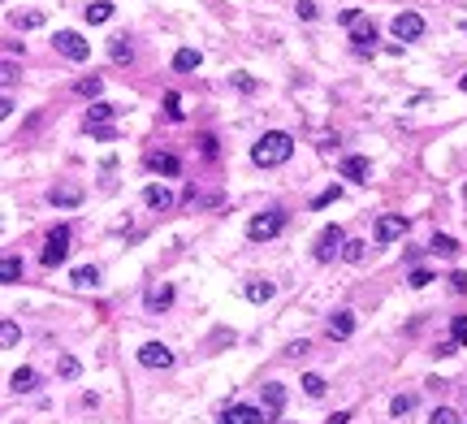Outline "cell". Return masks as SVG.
<instances>
[{
    "label": "cell",
    "mask_w": 467,
    "mask_h": 424,
    "mask_svg": "<svg viewBox=\"0 0 467 424\" xmlns=\"http://www.w3.org/2000/svg\"><path fill=\"white\" fill-rule=\"evenodd\" d=\"M272 290H277L272 282H247V299H251V303H268Z\"/></svg>",
    "instance_id": "25"
},
{
    "label": "cell",
    "mask_w": 467,
    "mask_h": 424,
    "mask_svg": "<svg viewBox=\"0 0 467 424\" xmlns=\"http://www.w3.org/2000/svg\"><path fill=\"white\" fill-rule=\"evenodd\" d=\"M355 334V312H333V320H329V338H350Z\"/></svg>",
    "instance_id": "15"
},
{
    "label": "cell",
    "mask_w": 467,
    "mask_h": 424,
    "mask_svg": "<svg viewBox=\"0 0 467 424\" xmlns=\"http://www.w3.org/2000/svg\"><path fill=\"white\" fill-rule=\"evenodd\" d=\"M108 57L117 61V65H130V61H135V48H130V39H126V35H121V39H112V44H108Z\"/></svg>",
    "instance_id": "21"
},
{
    "label": "cell",
    "mask_w": 467,
    "mask_h": 424,
    "mask_svg": "<svg viewBox=\"0 0 467 424\" xmlns=\"http://www.w3.org/2000/svg\"><path fill=\"white\" fill-rule=\"evenodd\" d=\"M87 130H91V139H100V143L117 139V130H112V126H87Z\"/></svg>",
    "instance_id": "38"
},
{
    "label": "cell",
    "mask_w": 467,
    "mask_h": 424,
    "mask_svg": "<svg viewBox=\"0 0 467 424\" xmlns=\"http://www.w3.org/2000/svg\"><path fill=\"white\" fill-rule=\"evenodd\" d=\"M112 117H117V108H112L108 100H91V108H87V126H108Z\"/></svg>",
    "instance_id": "16"
},
{
    "label": "cell",
    "mask_w": 467,
    "mask_h": 424,
    "mask_svg": "<svg viewBox=\"0 0 467 424\" xmlns=\"http://www.w3.org/2000/svg\"><path fill=\"white\" fill-rule=\"evenodd\" d=\"M459 87H463V91H467V74H463V78H459Z\"/></svg>",
    "instance_id": "47"
},
{
    "label": "cell",
    "mask_w": 467,
    "mask_h": 424,
    "mask_svg": "<svg viewBox=\"0 0 467 424\" xmlns=\"http://www.w3.org/2000/svg\"><path fill=\"white\" fill-rule=\"evenodd\" d=\"M13 83H18V65H13V61H9V65H5V91H9Z\"/></svg>",
    "instance_id": "42"
},
{
    "label": "cell",
    "mask_w": 467,
    "mask_h": 424,
    "mask_svg": "<svg viewBox=\"0 0 467 424\" xmlns=\"http://www.w3.org/2000/svg\"><path fill=\"white\" fill-rule=\"evenodd\" d=\"M152 169H156V173H165V177H178V173H182V160L165 152V156H152Z\"/></svg>",
    "instance_id": "22"
},
{
    "label": "cell",
    "mask_w": 467,
    "mask_h": 424,
    "mask_svg": "<svg viewBox=\"0 0 467 424\" xmlns=\"http://www.w3.org/2000/svg\"><path fill=\"white\" fill-rule=\"evenodd\" d=\"M290 156H295V135H286V130H268V135L251 148V160L260 169H277Z\"/></svg>",
    "instance_id": "1"
},
{
    "label": "cell",
    "mask_w": 467,
    "mask_h": 424,
    "mask_svg": "<svg viewBox=\"0 0 467 424\" xmlns=\"http://www.w3.org/2000/svg\"><path fill=\"white\" fill-rule=\"evenodd\" d=\"M199 65H203L199 48H178V57H173V70L178 74H190V70H199Z\"/></svg>",
    "instance_id": "14"
},
{
    "label": "cell",
    "mask_w": 467,
    "mask_h": 424,
    "mask_svg": "<svg viewBox=\"0 0 467 424\" xmlns=\"http://www.w3.org/2000/svg\"><path fill=\"white\" fill-rule=\"evenodd\" d=\"M390 30H394V39H402V44H407V39H420L424 35V18H420V13H394V22H390Z\"/></svg>",
    "instance_id": "6"
},
{
    "label": "cell",
    "mask_w": 467,
    "mask_h": 424,
    "mask_svg": "<svg viewBox=\"0 0 467 424\" xmlns=\"http://www.w3.org/2000/svg\"><path fill=\"white\" fill-rule=\"evenodd\" d=\"M139 364L143 368H173V351L165 342H143L139 347Z\"/></svg>",
    "instance_id": "7"
},
{
    "label": "cell",
    "mask_w": 467,
    "mask_h": 424,
    "mask_svg": "<svg viewBox=\"0 0 467 424\" xmlns=\"http://www.w3.org/2000/svg\"><path fill=\"white\" fill-rule=\"evenodd\" d=\"M9 385L18 389V394H30V389L39 385V377H35V368H18V372H13V377H9Z\"/></svg>",
    "instance_id": "20"
},
{
    "label": "cell",
    "mask_w": 467,
    "mask_h": 424,
    "mask_svg": "<svg viewBox=\"0 0 467 424\" xmlns=\"http://www.w3.org/2000/svg\"><path fill=\"white\" fill-rule=\"evenodd\" d=\"M70 242H74V234L66 230V225H57V230L48 234V242H43V269H57V264H66V256H70Z\"/></svg>",
    "instance_id": "3"
},
{
    "label": "cell",
    "mask_w": 467,
    "mask_h": 424,
    "mask_svg": "<svg viewBox=\"0 0 467 424\" xmlns=\"http://www.w3.org/2000/svg\"><path fill=\"white\" fill-rule=\"evenodd\" d=\"M18 325H13V320H5V325H0V342H5V347H18Z\"/></svg>",
    "instance_id": "36"
},
{
    "label": "cell",
    "mask_w": 467,
    "mask_h": 424,
    "mask_svg": "<svg viewBox=\"0 0 467 424\" xmlns=\"http://www.w3.org/2000/svg\"><path fill=\"white\" fill-rule=\"evenodd\" d=\"M428 247L437 251V256H459V242L450 238V234H433V242H428Z\"/></svg>",
    "instance_id": "29"
},
{
    "label": "cell",
    "mask_w": 467,
    "mask_h": 424,
    "mask_svg": "<svg viewBox=\"0 0 467 424\" xmlns=\"http://www.w3.org/2000/svg\"><path fill=\"white\" fill-rule=\"evenodd\" d=\"M13 26H18V30H35V26H43V13H39V9H26V13H13Z\"/></svg>",
    "instance_id": "27"
},
{
    "label": "cell",
    "mask_w": 467,
    "mask_h": 424,
    "mask_svg": "<svg viewBox=\"0 0 467 424\" xmlns=\"http://www.w3.org/2000/svg\"><path fill=\"white\" fill-rule=\"evenodd\" d=\"M165 113H169L173 122L182 117V95H178V91H169V95H165Z\"/></svg>",
    "instance_id": "37"
},
{
    "label": "cell",
    "mask_w": 467,
    "mask_h": 424,
    "mask_svg": "<svg viewBox=\"0 0 467 424\" xmlns=\"http://www.w3.org/2000/svg\"><path fill=\"white\" fill-rule=\"evenodd\" d=\"M303 389H308V398H320V394H325V377L308 372V377H303Z\"/></svg>",
    "instance_id": "32"
},
{
    "label": "cell",
    "mask_w": 467,
    "mask_h": 424,
    "mask_svg": "<svg viewBox=\"0 0 467 424\" xmlns=\"http://www.w3.org/2000/svg\"><path fill=\"white\" fill-rule=\"evenodd\" d=\"M337 22H342V26H355V22H359V9H342V18H337Z\"/></svg>",
    "instance_id": "43"
},
{
    "label": "cell",
    "mask_w": 467,
    "mask_h": 424,
    "mask_svg": "<svg viewBox=\"0 0 467 424\" xmlns=\"http://www.w3.org/2000/svg\"><path fill=\"white\" fill-rule=\"evenodd\" d=\"M450 342H455V347H467V316L450 320Z\"/></svg>",
    "instance_id": "30"
},
{
    "label": "cell",
    "mask_w": 467,
    "mask_h": 424,
    "mask_svg": "<svg viewBox=\"0 0 467 424\" xmlns=\"http://www.w3.org/2000/svg\"><path fill=\"white\" fill-rule=\"evenodd\" d=\"M234 87L238 91H255V78L251 74H234Z\"/></svg>",
    "instance_id": "41"
},
{
    "label": "cell",
    "mask_w": 467,
    "mask_h": 424,
    "mask_svg": "<svg viewBox=\"0 0 467 424\" xmlns=\"http://www.w3.org/2000/svg\"><path fill=\"white\" fill-rule=\"evenodd\" d=\"M48 204L52 208H78L83 204V186H52L48 191Z\"/></svg>",
    "instance_id": "10"
},
{
    "label": "cell",
    "mask_w": 467,
    "mask_h": 424,
    "mask_svg": "<svg viewBox=\"0 0 467 424\" xmlns=\"http://www.w3.org/2000/svg\"><path fill=\"white\" fill-rule=\"evenodd\" d=\"M143 204L156 208V212H169V208H173V191H169V186H160V182H152L148 191H143Z\"/></svg>",
    "instance_id": "12"
},
{
    "label": "cell",
    "mask_w": 467,
    "mask_h": 424,
    "mask_svg": "<svg viewBox=\"0 0 467 424\" xmlns=\"http://www.w3.org/2000/svg\"><path fill=\"white\" fill-rule=\"evenodd\" d=\"M450 286H455L459 295H463V290H467V273H450Z\"/></svg>",
    "instance_id": "44"
},
{
    "label": "cell",
    "mask_w": 467,
    "mask_h": 424,
    "mask_svg": "<svg viewBox=\"0 0 467 424\" xmlns=\"http://www.w3.org/2000/svg\"><path fill=\"white\" fill-rule=\"evenodd\" d=\"M199 143H203V156H217V139H212V135H203Z\"/></svg>",
    "instance_id": "45"
},
{
    "label": "cell",
    "mask_w": 467,
    "mask_h": 424,
    "mask_svg": "<svg viewBox=\"0 0 467 424\" xmlns=\"http://www.w3.org/2000/svg\"><path fill=\"white\" fill-rule=\"evenodd\" d=\"M281 230H286V212H281V208H272V212H260V217H251L247 238H251V242H268V238H277Z\"/></svg>",
    "instance_id": "2"
},
{
    "label": "cell",
    "mask_w": 467,
    "mask_h": 424,
    "mask_svg": "<svg viewBox=\"0 0 467 424\" xmlns=\"http://www.w3.org/2000/svg\"><path fill=\"white\" fill-rule=\"evenodd\" d=\"M333 200H342V186H329L325 195H320V200H316V208H329Z\"/></svg>",
    "instance_id": "39"
},
{
    "label": "cell",
    "mask_w": 467,
    "mask_h": 424,
    "mask_svg": "<svg viewBox=\"0 0 467 424\" xmlns=\"http://www.w3.org/2000/svg\"><path fill=\"white\" fill-rule=\"evenodd\" d=\"M342 247H346V234L337 230V225H325V230H320V238H316V260L320 264H325V260H333V256H342Z\"/></svg>",
    "instance_id": "5"
},
{
    "label": "cell",
    "mask_w": 467,
    "mask_h": 424,
    "mask_svg": "<svg viewBox=\"0 0 467 424\" xmlns=\"http://www.w3.org/2000/svg\"><path fill=\"white\" fill-rule=\"evenodd\" d=\"M364 256H368V242H364V238H346V247H342V260H346V264H359Z\"/></svg>",
    "instance_id": "24"
},
{
    "label": "cell",
    "mask_w": 467,
    "mask_h": 424,
    "mask_svg": "<svg viewBox=\"0 0 467 424\" xmlns=\"http://www.w3.org/2000/svg\"><path fill=\"white\" fill-rule=\"evenodd\" d=\"M390 412L402 420V416H407V412H415V394H398L394 403H390Z\"/></svg>",
    "instance_id": "31"
},
{
    "label": "cell",
    "mask_w": 467,
    "mask_h": 424,
    "mask_svg": "<svg viewBox=\"0 0 467 424\" xmlns=\"http://www.w3.org/2000/svg\"><path fill=\"white\" fill-rule=\"evenodd\" d=\"M221 424H264V412H260V407L238 403V407H230V412L221 416Z\"/></svg>",
    "instance_id": "8"
},
{
    "label": "cell",
    "mask_w": 467,
    "mask_h": 424,
    "mask_svg": "<svg viewBox=\"0 0 467 424\" xmlns=\"http://www.w3.org/2000/svg\"><path fill=\"white\" fill-rule=\"evenodd\" d=\"M329 424H350V412H333V416H329Z\"/></svg>",
    "instance_id": "46"
},
{
    "label": "cell",
    "mask_w": 467,
    "mask_h": 424,
    "mask_svg": "<svg viewBox=\"0 0 467 424\" xmlns=\"http://www.w3.org/2000/svg\"><path fill=\"white\" fill-rule=\"evenodd\" d=\"M299 18H303V22L316 18V0H299Z\"/></svg>",
    "instance_id": "40"
},
{
    "label": "cell",
    "mask_w": 467,
    "mask_h": 424,
    "mask_svg": "<svg viewBox=\"0 0 467 424\" xmlns=\"http://www.w3.org/2000/svg\"><path fill=\"white\" fill-rule=\"evenodd\" d=\"M402 230H407V217L390 212V217L377 221V242H394V238H402Z\"/></svg>",
    "instance_id": "9"
},
{
    "label": "cell",
    "mask_w": 467,
    "mask_h": 424,
    "mask_svg": "<svg viewBox=\"0 0 467 424\" xmlns=\"http://www.w3.org/2000/svg\"><path fill=\"white\" fill-rule=\"evenodd\" d=\"M112 18V5L108 0H95V5H87V22L91 26H100V22H108Z\"/></svg>",
    "instance_id": "26"
},
{
    "label": "cell",
    "mask_w": 467,
    "mask_h": 424,
    "mask_svg": "<svg viewBox=\"0 0 467 424\" xmlns=\"http://www.w3.org/2000/svg\"><path fill=\"white\" fill-rule=\"evenodd\" d=\"M78 372H83V364H78L74 355H61V377H66V381H74Z\"/></svg>",
    "instance_id": "34"
},
{
    "label": "cell",
    "mask_w": 467,
    "mask_h": 424,
    "mask_svg": "<svg viewBox=\"0 0 467 424\" xmlns=\"http://www.w3.org/2000/svg\"><path fill=\"white\" fill-rule=\"evenodd\" d=\"M0 282H5V286L22 282V260L18 256H5V264H0Z\"/></svg>",
    "instance_id": "23"
},
{
    "label": "cell",
    "mask_w": 467,
    "mask_h": 424,
    "mask_svg": "<svg viewBox=\"0 0 467 424\" xmlns=\"http://www.w3.org/2000/svg\"><path fill=\"white\" fill-rule=\"evenodd\" d=\"M143 303H148V312H169L173 307V286H152Z\"/></svg>",
    "instance_id": "13"
},
{
    "label": "cell",
    "mask_w": 467,
    "mask_h": 424,
    "mask_svg": "<svg viewBox=\"0 0 467 424\" xmlns=\"http://www.w3.org/2000/svg\"><path fill=\"white\" fill-rule=\"evenodd\" d=\"M350 48H355V52H372V48H377V30L372 26H355V30H350Z\"/></svg>",
    "instance_id": "17"
},
{
    "label": "cell",
    "mask_w": 467,
    "mask_h": 424,
    "mask_svg": "<svg viewBox=\"0 0 467 424\" xmlns=\"http://www.w3.org/2000/svg\"><path fill=\"white\" fill-rule=\"evenodd\" d=\"M57 52L61 57H70V61H87L91 57V44L83 39V35H78V30H57Z\"/></svg>",
    "instance_id": "4"
},
{
    "label": "cell",
    "mask_w": 467,
    "mask_h": 424,
    "mask_svg": "<svg viewBox=\"0 0 467 424\" xmlns=\"http://www.w3.org/2000/svg\"><path fill=\"white\" fill-rule=\"evenodd\" d=\"M428 424H459V412L455 407H437V412L428 416Z\"/></svg>",
    "instance_id": "33"
},
{
    "label": "cell",
    "mask_w": 467,
    "mask_h": 424,
    "mask_svg": "<svg viewBox=\"0 0 467 424\" xmlns=\"http://www.w3.org/2000/svg\"><path fill=\"white\" fill-rule=\"evenodd\" d=\"M342 177H350V182H368V160L364 156H346L342 160Z\"/></svg>",
    "instance_id": "18"
},
{
    "label": "cell",
    "mask_w": 467,
    "mask_h": 424,
    "mask_svg": "<svg viewBox=\"0 0 467 424\" xmlns=\"http://www.w3.org/2000/svg\"><path fill=\"white\" fill-rule=\"evenodd\" d=\"M428 282H433V273H428V269H411V277H407V286H411V290H424Z\"/></svg>",
    "instance_id": "35"
},
{
    "label": "cell",
    "mask_w": 467,
    "mask_h": 424,
    "mask_svg": "<svg viewBox=\"0 0 467 424\" xmlns=\"http://www.w3.org/2000/svg\"><path fill=\"white\" fill-rule=\"evenodd\" d=\"M74 91L83 95V100H100V91H104V78H100V74H91V78H78V83H74Z\"/></svg>",
    "instance_id": "19"
},
{
    "label": "cell",
    "mask_w": 467,
    "mask_h": 424,
    "mask_svg": "<svg viewBox=\"0 0 467 424\" xmlns=\"http://www.w3.org/2000/svg\"><path fill=\"white\" fill-rule=\"evenodd\" d=\"M281 407H286V385L268 381V385H264V416H268V420H277V416H281Z\"/></svg>",
    "instance_id": "11"
},
{
    "label": "cell",
    "mask_w": 467,
    "mask_h": 424,
    "mask_svg": "<svg viewBox=\"0 0 467 424\" xmlns=\"http://www.w3.org/2000/svg\"><path fill=\"white\" fill-rule=\"evenodd\" d=\"M74 286H83V290H91V286H100V269H91V264H83V269H74Z\"/></svg>",
    "instance_id": "28"
}]
</instances>
